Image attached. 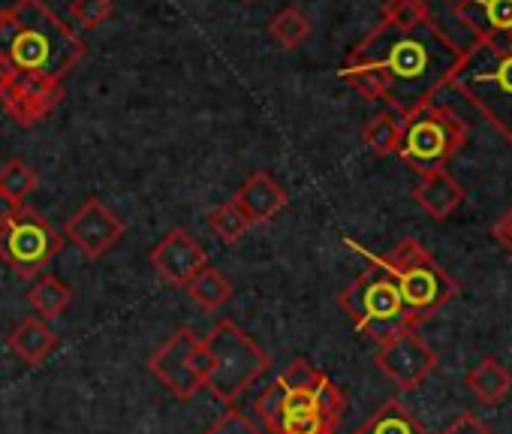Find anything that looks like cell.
<instances>
[{"mask_svg":"<svg viewBox=\"0 0 512 434\" xmlns=\"http://www.w3.org/2000/svg\"><path fill=\"white\" fill-rule=\"evenodd\" d=\"M464 49H458L434 22L398 31L380 22L347 58L341 79L365 100L386 103L395 115H410L452 82Z\"/></svg>","mask_w":512,"mask_h":434,"instance_id":"6da1fadb","label":"cell"},{"mask_svg":"<svg viewBox=\"0 0 512 434\" xmlns=\"http://www.w3.org/2000/svg\"><path fill=\"white\" fill-rule=\"evenodd\" d=\"M85 58V40L43 0H16L0 10V61L16 76L64 82Z\"/></svg>","mask_w":512,"mask_h":434,"instance_id":"7a4b0ae2","label":"cell"},{"mask_svg":"<svg viewBox=\"0 0 512 434\" xmlns=\"http://www.w3.org/2000/svg\"><path fill=\"white\" fill-rule=\"evenodd\" d=\"M344 407L341 386L308 359H296L256 398L266 434H335Z\"/></svg>","mask_w":512,"mask_h":434,"instance_id":"3957f363","label":"cell"},{"mask_svg":"<svg viewBox=\"0 0 512 434\" xmlns=\"http://www.w3.org/2000/svg\"><path fill=\"white\" fill-rule=\"evenodd\" d=\"M512 145V43L476 40L449 82Z\"/></svg>","mask_w":512,"mask_h":434,"instance_id":"277c9868","label":"cell"},{"mask_svg":"<svg viewBox=\"0 0 512 434\" xmlns=\"http://www.w3.org/2000/svg\"><path fill=\"white\" fill-rule=\"evenodd\" d=\"M350 248L362 251L353 242H350ZM362 254H365L368 263H377L380 269H386L392 275V281L398 284V293H401L410 317L416 320V326H422L425 320H431L458 293L455 281L443 272V266L416 239H401L383 257L368 254V251H362Z\"/></svg>","mask_w":512,"mask_h":434,"instance_id":"5b68a950","label":"cell"},{"mask_svg":"<svg viewBox=\"0 0 512 434\" xmlns=\"http://www.w3.org/2000/svg\"><path fill=\"white\" fill-rule=\"evenodd\" d=\"M202 341L211 362L205 386L226 404H232L272 362L269 353L229 317H220Z\"/></svg>","mask_w":512,"mask_h":434,"instance_id":"8992f818","label":"cell"},{"mask_svg":"<svg viewBox=\"0 0 512 434\" xmlns=\"http://www.w3.org/2000/svg\"><path fill=\"white\" fill-rule=\"evenodd\" d=\"M467 142L464 121L437 103H428L410 115L401 118V139H398V157L419 175L446 169L455 154Z\"/></svg>","mask_w":512,"mask_h":434,"instance_id":"52a82bcc","label":"cell"},{"mask_svg":"<svg viewBox=\"0 0 512 434\" xmlns=\"http://www.w3.org/2000/svg\"><path fill=\"white\" fill-rule=\"evenodd\" d=\"M338 305L344 308L350 323L365 338H374L377 344L401 329H416V320L410 317V311L398 293V284L377 263H371V269H365L338 296Z\"/></svg>","mask_w":512,"mask_h":434,"instance_id":"ba28073f","label":"cell"},{"mask_svg":"<svg viewBox=\"0 0 512 434\" xmlns=\"http://www.w3.org/2000/svg\"><path fill=\"white\" fill-rule=\"evenodd\" d=\"M64 236L31 208H22L0 227V260L19 278H37L61 254Z\"/></svg>","mask_w":512,"mask_h":434,"instance_id":"9c48e42d","label":"cell"},{"mask_svg":"<svg viewBox=\"0 0 512 434\" xmlns=\"http://www.w3.org/2000/svg\"><path fill=\"white\" fill-rule=\"evenodd\" d=\"M208 350L205 341L193 329H178L172 338H166L157 353L148 359V371L181 401L193 398L199 389H205L208 380Z\"/></svg>","mask_w":512,"mask_h":434,"instance_id":"30bf717a","label":"cell"},{"mask_svg":"<svg viewBox=\"0 0 512 434\" xmlns=\"http://www.w3.org/2000/svg\"><path fill=\"white\" fill-rule=\"evenodd\" d=\"M374 365L404 392L419 389L437 368V353L434 347L416 332V329H401L380 341L374 353Z\"/></svg>","mask_w":512,"mask_h":434,"instance_id":"8fae6325","label":"cell"},{"mask_svg":"<svg viewBox=\"0 0 512 434\" xmlns=\"http://www.w3.org/2000/svg\"><path fill=\"white\" fill-rule=\"evenodd\" d=\"M127 233V224L100 199H88L64 227V236L88 257L100 260L109 254Z\"/></svg>","mask_w":512,"mask_h":434,"instance_id":"7c38bea8","label":"cell"},{"mask_svg":"<svg viewBox=\"0 0 512 434\" xmlns=\"http://www.w3.org/2000/svg\"><path fill=\"white\" fill-rule=\"evenodd\" d=\"M151 266L160 272L163 281L175 287H187L208 266V254L187 230L178 227L151 248Z\"/></svg>","mask_w":512,"mask_h":434,"instance_id":"4fadbf2b","label":"cell"},{"mask_svg":"<svg viewBox=\"0 0 512 434\" xmlns=\"http://www.w3.org/2000/svg\"><path fill=\"white\" fill-rule=\"evenodd\" d=\"M64 100V85L61 82H46L34 76H16L7 97L0 100L10 118L19 127H34L40 124L58 103Z\"/></svg>","mask_w":512,"mask_h":434,"instance_id":"5bb4252c","label":"cell"},{"mask_svg":"<svg viewBox=\"0 0 512 434\" xmlns=\"http://www.w3.org/2000/svg\"><path fill=\"white\" fill-rule=\"evenodd\" d=\"M452 7L461 25L476 34V40H512V0H452Z\"/></svg>","mask_w":512,"mask_h":434,"instance_id":"9a60e30c","label":"cell"},{"mask_svg":"<svg viewBox=\"0 0 512 434\" xmlns=\"http://www.w3.org/2000/svg\"><path fill=\"white\" fill-rule=\"evenodd\" d=\"M232 205L247 217L250 227L269 224L278 211L287 208V190L269 172H253L232 196Z\"/></svg>","mask_w":512,"mask_h":434,"instance_id":"2e32d148","label":"cell"},{"mask_svg":"<svg viewBox=\"0 0 512 434\" xmlns=\"http://www.w3.org/2000/svg\"><path fill=\"white\" fill-rule=\"evenodd\" d=\"M413 199L419 202V208L434 217V221H446V217L464 202V187L446 172H428L419 175V184L413 187Z\"/></svg>","mask_w":512,"mask_h":434,"instance_id":"e0dca14e","label":"cell"},{"mask_svg":"<svg viewBox=\"0 0 512 434\" xmlns=\"http://www.w3.org/2000/svg\"><path fill=\"white\" fill-rule=\"evenodd\" d=\"M10 350L25 362V365H43L52 350L58 347V335L43 317H25L13 332H10Z\"/></svg>","mask_w":512,"mask_h":434,"instance_id":"ac0fdd59","label":"cell"},{"mask_svg":"<svg viewBox=\"0 0 512 434\" xmlns=\"http://www.w3.org/2000/svg\"><path fill=\"white\" fill-rule=\"evenodd\" d=\"M464 386L482 404H500L509 395V389H512V374L506 371L503 362H497L494 356H485L476 368H470L464 374Z\"/></svg>","mask_w":512,"mask_h":434,"instance_id":"d6986e66","label":"cell"},{"mask_svg":"<svg viewBox=\"0 0 512 434\" xmlns=\"http://www.w3.org/2000/svg\"><path fill=\"white\" fill-rule=\"evenodd\" d=\"M356 434H425V428L401 401L389 398L356 428Z\"/></svg>","mask_w":512,"mask_h":434,"instance_id":"ffe728a7","label":"cell"},{"mask_svg":"<svg viewBox=\"0 0 512 434\" xmlns=\"http://www.w3.org/2000/svg\"><path fill=\"white\" fill-rule=\"evenodd\" d=\"M28 302L34 305V311H37V317H43V320H55V317H61L67 308H70V302H73V290L61 281V278H55V275H37L34 278V284H31V290H28Z\"/></svg>","mask_w":512,"mask_h":434,"instance_id":"44dd1931","label":"cell"},{"mask_svg":"<svg viewBox=\"0 0 512 434\" xmlns=\"http://www.w3.org/2000/svg\"><path fill=\"white\" fill-rule=\"evenodd\" d=\"M232 284H229V278L226 275H220L217 269H211V266H205L190 284H187V296L196 302V305H202L205 311H220L229 299H232Z\"/></svg>","mask_w":512,"mask_h":434,"instance_id":"7402d4cb","label":"cell"},{"mask_svg":"<svg viewBox=\"0 0 512 434\" xmlns=\"http://www.w3.org/2000/svg\"><path fill=\"white\" fill-rule=\"evenodd\" d=\"M365 145L377 154V157H389L398 151V139H401V115L395 112H377L368 127H365Z\"/></svg>","mask_w":512,"mask_h":434,"instance_id":"603a6c76","label":"cell"},{"mask_svg":"<svg viewBox=\"0 0 512 434\" xmlns=\"http://www.w3.org/2000/svg\"><path fill=\"white\" fill-rule=\"evenodd\" d=\"M37 184H40L37 169L28 160H22V157L7 160L4 169H0V193L16 199V202H25L37 190Z\"/></svg>","mask_w":512,"mask_h":434,"instance_id":"cb8c5ba5","label":"cell"},{"mask_svg":"<svg viewBox=\"0 0 512 434\" xmlns=\"http://www.w3.org/2000/svg\"><path fill=\"white\" fill-rule=\"evenodd\" d=\"M269 34H272V40H275L281 49L293 52V49H299V46L308 40V34H311V22H308V16H305L302 10L287 7V10H281V13L272 19Z\"/></svg>","mask_w":512,"mask_h":434,"instance_id":"d4e9b609","label":"cell"},{"mask_svg":"<svg viewBox=\"0 0 512 434\" xmlns=\"http://www.w3.org/2000/svg\"><path fill=\"white\" fill-rule=\"evenodd\" d=\"M383 22L398 31H413V28L431 22V10L425 0H386Z\"/></svg>","mask_w":512,"mask_h":434,"instance_id":"484cf974","label":"cell"},{"mask_svg":"<svg viewBox=\"0 0 512 434\" xmlns=\"http://www.w3.org/2000/svg\"><path fill=\"white\" fill-rule=\"evenodd\" d=\"M208 230H211L223 245H238V239L250 230V224H247V217H244L232 202H226V205H220V208H214V211L208 214Z\"/></svg>","mask_w":512,"mask_h":434,"instance_id":"4316f807","label":"cell"},{"mask_svg":"<svg viewBox=\"0 0 512 434\" xmlns=\"http://www.w3.org/2000/svg\"><path fill=\"white\" fill-rule=\"evenodd\" d=\"M115 7H112V0H73L70 4V16L76 25L94 31L100 25H106L112 19Z\"/></svg>","mask_w":512,"mask_h":434,"instance_id":"83f0119b","label":"cell"},{"mask_svg":"<svg viewBox=\"0 0 512 434\" xmlns=\"http://www.w3.org/2000/svg\"><path fill=\"white\" fill-rule=\"evenodd\" d=\"M205 434H266V431L256 428L241 410H226Z\"/></svg>","mask_w":512,"mask_h":434,"instance_id":"f1b7e54d","label":"cell"},{"mask_svg":"<svg viewBox=\"0 0 512 434\" xmlns=\"http://www.w3.org/2000/svg\"><path fill=\"white\" fill-rule=\"evenodd\" d=\"M443 434H494L479 416H473V413H461L458 419H452L446 428H443Z\"/></svg>","mask_w":512,"mask_h":434,"instance_id":"f546056e","label":"cell"},{"mask_svg":"<svg viewBox=\"0 0 512 434\" xmlns=\"http://www.w3.org/2000/svg\"><path fill=\"white\" fill-rule=\"evenodd\" d=\"M491 236H494V239L509 251V254H512V208H509V211L500 217V221L491 227Z\"/></svg>","mask_w":512,"mask_h":434,"instance_id":"4dcf8cb0","label":"cell"},{"mask_svg":"<svg viewBox=\"0 0 512 434\" xmlns=\"http://www.w3.org/2000/svg\"><path fill=\"white\" fill-rule=\"evenodd\" d=\"M22 208H25L22 202H16V199H10V196L0 193V227H4L7 221H13V217H16Z\"/></svg>","mask_w":512,"mask_h":434,"instance_id":"1f68e13d","label":"cell"},{"mask_svg":"<svg viewBox=\"0 0 512 434\" xmlns=\"http://www.w3.org/2000/svg\"><path fill=\"white\" fill-rule=\"evenodd\" d=\"M13 79H16V73L4 64V61H0V100H4L7 97V91H10V85H13Z\"/></svg>","mask_w":512,"mask_h":434,"instance_id":"d6a6232c","label":"cell"},{"mask_svg":"<svg viewBox=\"0 0 512 434\" xmlns=\"http://www.w3.org/2000/svg\"><path fill=\"white\" fill-rule=\"evenodd\" d=\"M506 43H512V40H506Z\"/></svg>","mask_w":512,"mask_h":434,"instance_id":"836d02e7","label":"cell"},{"mask_svg":"<svg viewBox=\"0 0 512 434\" xmlns=\"http://www.w3.org/2000/svg\"><path fill=\"white\" fill-rule=\"evenodd\" d=\"M247 4H250V0H247Z\"/></svg>","mask_w":512,"mask_h":434,"instance_id":"e575fe53","label":"cell"}]
</instances>
